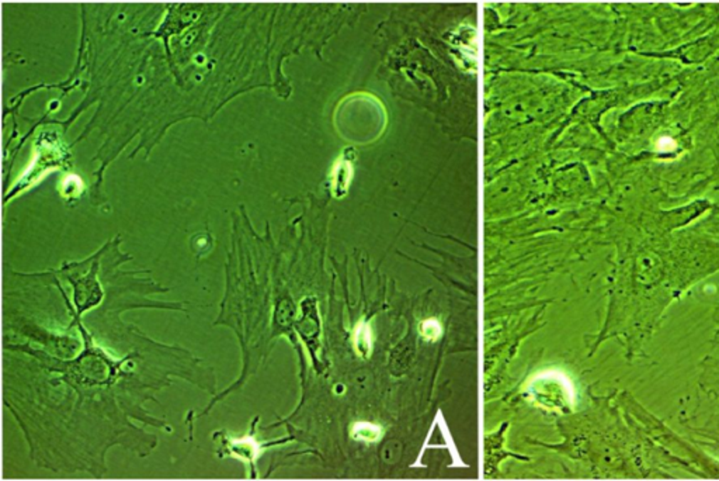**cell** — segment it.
Masks as SVG:
<instances>
[{
    "label": "cell",
    "instance_id": "3957f363",
    "mask_svg": "<svg viewBox=\"0 0 719 481\" xmlns=\"http://www.w3.org/2000/svg\"><path fill=\"white\" fill-rule=\"evenodd\" d=\"M355 351L361 359H368L374 346V332L368 322L360 321L353 331Z\"/></svg>",
    "mask_w": 719,
    "mask_h": 481
},
{
    "label": "cell",
    "instance_id": "5b68a950",
    "mask_svg": "<svg viewBox=\"0 0 719 481\" xmlns=\"http://www.w3.org/2000/svg\"><path fill=\"white\" fill-rule=\"evenodd\" d=\"M419 332L420 336L429 342H436L441 338L443 335V325L441 322L436 319H429L424 320L419 325Z\"/></svg>",
    "mask_w": 719,
    "mask_h": 481
},
{
    "label": "cell",
    "instance_id": "7a4b0ae2",
    "mask_svg": "<svg viewBox=\"0 0 719 481\" xmlns=\"http://www.w3.org/2000/svg\"><path fill=\"white\" fill-rule=\"evenodd\" d=\"M352 176H353L352 162L342 158L336 163L332 173V192L335 197L340 199L346 196L352 182Z\"/></svg>",
    "mask_w": 719,
    "mask_h": 481
},
{
    "label": "cell",
    "instance_id": "6da1fadb",
    "mask_svg": "<svg viewBox=\"0 0 719 481\" xmlns=\"http://www.w3.org/2000/svg\"><path fill=\"white\" fill-rule=\"evenodd\" d=\"M528 398L550 411L569 408L572 401L570 384L564 374L555 371H544L532 376L525 384Z\"/></svg>",
    "mask_w": 719,
    "mask_h": 481
},
{
    "label": "cell",
    "instance_id": "277c9868",
    "mask_svg": "<svg viewBox=\"0 0 719 481\" xmlns=\"http://www.w3.org/2000/svg\"><path fill=\"white\" fill-rule=\"evenodd\" d=\"M382 436V429L371 423H356L352 428V438L362 442H375Z\"/></svg>",
    "mask_w": 719,
    "mask_h": 481
}]
</instances>
